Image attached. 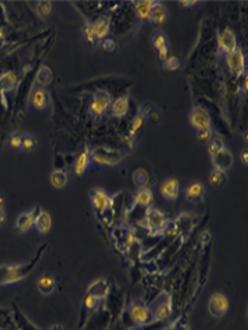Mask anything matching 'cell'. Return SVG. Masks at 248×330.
I'll use <instances>...</instances> for the list:
<instances>
[{
  "mask_svg": "<svg viewBox=\"0 0 248 330\" xmlns=\"http://www.w3.org/2000/svg\"><path fill=\"white\" fill-rule=\"evenodd\" d=\"M169 220L166 214L154 206H149L144 213V227L150 235H158L166 231Z\"/></svg>",
  "mask_w": 248,
  "mask_h": 330,
  "instance_id": "6da1fadb",
  "label": "cell"
},
{
  "mask_svg": "<svg viewBox=\"0 0 248 330\" xmlns=\"http://www.w3.org/2000/svg\"><path fill=\"white\" fill-rule=\"evenodd\" d=\"M112 104V98L110 92L105 90H98L94 92L92 98V104L89 108L90 115L94 118H101L105 114V111L108 109Z\"/></svg>",
  "mask_w": 248,
  "mask_h": 330,
  "instance_id": "7a4b0ae2",
  "label": "cell"
},
{
  "mask_svg": "<svg viewBox=\"0 0 248 330\" xmlns=\"http://www.w3.org/2000/svg\"><path fill=\"white\" fill-rule=\"evenodd\" d=\"M208 309L213 317H223L229 311V298L223 292H213L208 302Z\"/></svg>",
  "mask_w": 248,
  "mask_h": 330,
  "instance_id": "3957f363",
  "label": "cell"
},
{
  "mask_svg": "<svg viewBox=\"0 0 248 330\" xmlns=\"http://www.w3.org/2000/svg\"><path fill=\"white\" fill-rule=\"evenodd\" d=\"M129 315H131L132 322L137 326H144L151 320L150 308L142 301L132 302L131 308H129Z\"/></svg>",
  "mask_w": 248,
  "mask_h": 330,
  "instance_id": "277c9868",
  "label": "cell"
},
{
  "mask_svg": "<svg viewBox=\"0 0 248 330\" xmlns=\"http://www.w3.org/2000/svg\"><path fill=\"white\" fill-rule=\"evenodd\" d=\"M210 123H212V121H210V115L208 111L202 106L192 108V111L190 112V125L196 132L210 129Z\"/></svg>",
  "mask_w": 248,
  "mask_h": 330,
  "instance_id": "5b68a950",
  "label": "cell"
},
{
  "mask_svg": "<svg viewBox=\"0 0 248 330\" xmlns=\"http://www.w3.org/2000/svg\"><path fill=\"white\" fill-rule=\"evenodd\" d=\"M171 308H173V301H171V295L164 292V298H160L158 302L154 306V309L151 312V320L153 322H160V320H166L167 317L171 315Z\"/></svg>",
  "mask_w": 248,
  "mask_h": 330,
  "instance_id": "8992f818",
  "label": "cell"
},
{
  "mask_svg": "<svg viewBox=\"0 0 248 330\" xmlns=\"http://www.w3.org/2000/svg\"><path fill=\"white\" fill-rule=\"evenodd\" d=\"M122 154L119 151H112V150L97 149L92 151V160L101 165H117L121 161Z\"/></svg>",
  "mask_w": 248,
  "mask_h": 330,
  "instance_id": "52a82bcc",
  "label": "cell"
},
{
  "mask_svg": "<svg viewBox=\"0 0 248 330\" xmlns=\"http://www.w3.org/2000/svg\"><path fill=\"white\" fill-rule=\"evenodd\" d=\"M92 204L100 213H104L110 210L114 204V199L105 190L100 188H96L92 192Z\"/></svg>",
  "mask_w": 248,
  "mask_h": 330,
  "instance_id": "ba28073f",
  "label": "cell"
},
{
  "mask_svg": "<svg viewBox=\"0 0 248 330\" xmlns=\"http://www.w3.org/2000/svg\"><path fill=\"white\" fill-rule=\"evenodd\" d=\"M227 65L229 69L235 76H242L244 70H245V62H244V53L241 52V49L235 48L234 51H231L227 53Z\"/></svg>",
  "mask_w": 248,
  "mask_h": 330,
  "instance_id": "9c48e42d",
  "label": "cell"
},
{
  "mask_svg": "<svg viewBox=\"0 0 248 330\" xmlns=\"http://www.w3.org/2000/svg\"><path fill=\"white\" fill-rule=\"evenodd\" d=\"M160 193L166 200H176L180 193V182L176 178H167L160 185Z\"/></svg>",
  "mask_w": 248,
  "mask_h": 330,
  "instance_id": "30bf717a",
  "label": "cell"
},
{
  "mask_svg": "<svg viewBox=\"0 0 248 330\" xmlns=\"http://www.w3.org/2000/svg\"><path fill=\"white\" fill-rule=\"evenodd\" d=\"M205 194H206V186L203 185L202 182H191L185 188V197H187V200L192 201V203H198V201L202 200Z\"/></svg>",
  "mask_w": 248,
  "mask_h": 330,
  "instance_id": "8fae6325",
  "label": "cell"
},
{
  "mask_svg": "<svg viewBox=\"0 0 248 330\" xmlns=\"http://www.w3.org/2000/svg\"><path fill=\"white\" fill-rule=\"evenodd\" d=\"M217 44H219L220 51L227 55V53L234 51L235 48H237V39H235V35L233 34V31L223 30L219 34V37H217Z\"/></svg>",
  "mask_w": 248,
  "mask_h": 330,
  "instance_id": "7c38bea8",
  "label": "cell"
},
{
  "mask_svg": "<svg viewBox=\"0 0 248 330\" xmlns=\"http://www.w3.org/2000/svg\"><path fill=\"white\" fill-rule=\"evenodd\" d=\"M151 45L158 52V56L161 60L169 58V41L163 31H156L151 35Z\"/></svg>",
  "mask_w": 248,
  "mask_h": 330,
  "instance_id": "4fadbf2b",
  "label": "cell"
},
{
  "mask_svg": "<svg viewBox=\"0 0 248 330\" xmlns=\"http://www.w3.org/2000/svg\"><path fill=\"white\" fill-rule=\"evenodd\" d=\"M31 104H33L35 109H46V108L51 105V94H49V91L46 90V88H42V87H38V88L33 92Z\"/></svg>",
  "mask_w": 248,
  "mask_h": 330,
  "instance_id": "5bb4252c",
  "label": "cell"
},
{
  "mask_svg": "<svg viewBox=\"0 0 248 330\" xmlns=\"http://www.w3.org/2000/svg\"><path fill=\"white\" fill-rule=\"evenodd\" d=\"M35 214H37V208H31L26 213L20 214L16 220V231L19 234H26L31 227L34 226V218H35Z\"/></svg>",
  "mask_w": 248,
  "mask_h": 330,
  "instance_id": "9a60e30c",
  "label": "cell"
},
{
  "mask_svg": "<svg viewBox=\"0 0 248 330\" xmlns=\"http://www.w3.org/2000/svg\"><path fill=\"white\" fill-rule=\"evenodd\" d=\"M210 160L213 162V165H215V169L217 171H222L226 174V171L231 167V164H233V157L229 153V150L224 149L222 151H219L217 154H215L213 157H210Z\"/></svg>",
  "mask_w": 248,
  "mask_h": 330,
  "instance_id": "2e32d148",
  "label": "cell"
},
{
  "mask_svg": "<svg viewBox=\"0 0 248 330\" xmlns=\"http://www.w3.org/2000/svg\"><path fill=\"white\" fill-rule=\"evenodd\" d=\"M56 280L52 274H41L37 280V290L42 295H51L56 288Z\"/></svg>",
  "mask_w": 248,
  "mask_h": 330,
  "instance_id": "e0dca14e",
  "label": "cell"
},
{
  "mask_svg": "<svg viewBox=\"0 0 248 330\" xmlns=\"http://www.w3.org/2000/svg\"><path fill=\"white\" fill-rule=\"evenodd\" d=\"M34 226L37 228V231L41 234H48L52 228V218L48 211L45 210H39L35 214V218H34Z\"/></svg>",
  "mask_w": 248,
  "mask_h": 330,
  "instance_id": "ac0fdd59",
  "label": "cell"
},
{
  "mask_svg": "<svg viewBox=\"0 0 248 330\" xmlns=\"http://www.w3.org/2000/svg\"><path fill=\"white\" fill-rule=\"evenodd\" d=\"M93 33L96 39H104L111 30V21L108 17H100L94 23H92Z\"/></svg>",
  "mask_w": 248,
  "mask_h": 330,
  "instance_id": "d6986e66",
  "label": "cell"
},
{
  "mask_svg": "<svg viewBox=\"0 0 248 330\" xmlns=\"http://www.w3.org/2000/svg\"><path fill=\"white\" fill-rule=\"evenodd\" d=\"M167 19H169V12H167V9H166L164 5H161V3L157 2L156 6L151 9L147 21H150V23L156 24V26H161V24H164V23L167 21Z\"/></svg>",
  "mask_w": 248,
  "mask_h": 330,
  "instance_id": "ffe728a7",
  "label": "cell"
},
{
  "mask_svg": "<svg viewBox=\"0 0 248 330\" xmlns=\"http://www.w3.org/2000/svg\"><path fill=\"white\" fill-rule=\"evenodd\" d=\"M92 161V151L89 147H86L85 151L83 153H80L76 158V161H74V172L78 176H81V175L85 174L87 168H89V164Z\"/></svg>",
  "mask_w": 248,
  "mask_h": 330,
  "instance_id": "44dd1931",
  "label": "cell"
},
{
  "mask_svg": "<svg viewBox=\"0 0 248 330\" xmlns=\"http://www.w3.org/2000/svg\"><path fill=\"white\" fill-rule=\"evenodd\" d=\"M108 291H110V287L107 284V281L103 280V278H97V280H94L92 284L89 285V294L97 297L98 299L107 297Z\"/></svg>",
  "mask_w": 248,
  "mask_h": 330,
  "instance_id": "7402d4cb",
  "label": "cell"
},
{
  "mask_svg": "<svg viewBox=\"0 0 248 330\" xmlns=\"http://www.w3.org/2000/svg\"><path fill=\"white\" fill-rule=\"evenodd\" d=\"M112 115L115 118H124L129 109V97L122 95L112 102Z\"/></svg>",
  "mask_w": 248,
  "mask_h": 330,
  "instance_id": "603a6c76",
  "label": "cell"
},
{
  "mask_svg": "<svg viewBox=\"0 0 248 330\" xmlns=\"http://www.w3.org/2000/svg\"><path fill=\"white\" fill-rule=\"evenodd\" d=\"M157 2L153 0H142V2H135V12L139 20H147L149 14H150L151 9L156 6Z\"/></svg>",
  "mask_w": 248,
  "mask_h": 330,
  "instance_id": "cb8c5ba5",
  "label": "cell"
},
{
  "mask_svg": "<svg viewBox=\"0 0 248 330\" xmlns=\"http://www.w3.org/2000/svg\"><path fill=\"white\" fill-rule=\"evenodd\" d=\"M133 203L136 206H143V207H149L153 203V192L147 186H142L135 194V200Z\"/></svg>",
  "mask_w": 248,
  "mask_h": 330,
  "instance_id": "d4e9b609",
  "label": "cell"
},
{
  "mask_svg": "<svg viewBox=\"0 0 248 330\" xmlns=\"http://www.w3.org/2000/svg\"><path fill=\"white\" fill-rule=\"evenodd\" d=\"M51 81H52V71H51V69L48 66H41L38 71H37V74H35V83L39 87L45 88Z\"/></svg>",
  "mask_w": 248,
  "mask_h": 330,
  "instance_id": "484cf974",
  "label": "cell"
},
{
  "mask_svg": "<svg viewBox=\"0 0 248 330\" xmlns=\"http://www.w3.org/2000/svg\"><path fill=\"white\" fill-rule=\"evenodd\" d=\"M17 84V77L14 73H3L0 76V92L5 94L7 91H12Z\"/></svg>",
  "mask_w": 248,
  "mask_h": 330,
  "instance_id": "4316f807",
  "label": "cell"
},
{
  "mask_svg": "<svg viewBox=\"0 0 248 330\" xmlns=\"http://www.w3.org/2000/svg\"><path fill=\"white\" fill-rule=\"evenodd\" d=\"M51 183H52L53 188L62 189L67 183V175L65 171L62 169H55L51 174Z\"/></svg>",
  "mask_w": 248,
  "mask_h": 330,
  "instance_id": "83f0119b",
  "label": "cell"
},
{
  "mask_svg": "<svg viewBox=\"0 0 248 330\" xmlns=\"http://www.w3.org/2000/svg\"><path fill=\"white\" fill-rule=\"evenodd\" d=\"M144 109H146V106H143L142 109L139 111V114H137L136 117L133 118V121H132L131 128H129V130H131V135H132V136H135V135H136L137 132H139V129L142 128V125H143L144 118H146V114H144Z\"/></svg>",
  "mask_w": 248,
  "mask_h": 330,
  "instance_id": "f1b7e54d",
  "label": "cell"
},
{
  "mask_svg": "<svg viewBox=\"0 0 248 330\" xmlns=\"http://www.w3.org/2000/svg\"><path fill=\"white\" fill-rule=\"evenodd\" d=\"M37 146H38L37 137L30 136V135H24V137H23V144H21V150H24L27 153H30V151H33V150L37 149Z\"/></svg>",
  "mask_w": 248,
  "mask_h": 330,
  "instance_id": "f546056e",
  "label": "cell"
},
{
  "mask_svg": "<svg viewBox=\"0 0 248 330\" xmlns=\"http://www.w3.org/2000/svg\"><path fill=\"white\" fill-rule=\"evenodd\" d=\"M35 12L38 14L39 17H42V19H45L48 17L51 12H52V5H51V2H38L37 3V7H35Z\"/></svg>",
  "mask_w": 248,
  "mask_h": 330,
  "instance_id": "4dcf8cb0",
  "label": "cell"
},
{
  "mask_svg": "<svg viewBox=\"0 0 248 330\" xmlns=\"http://www.w3.org/2000/svg\"><path fill=\"white\" fill-rule=\"evenodd\" d=\"M224 181H226V175H224V172L217 171V169H213V171L210 172V176H209L210 185H213V186H220Z\"/></svg>",
  "mask_w": 248,
  "mask_h": 330,
  "instance_id": "1f68e13d",
  "label": "cell"
},
{
  "mask_svg": "<svg viewBox=\"0 0 248 330\" xmlns=\"http://www.w3.org/2000/svg\"><path fill=\"white\" fill-rule=\"evenodd\" d=\"M224 149V144L220 139H213V140H210V146H209V153L210 157H213L215 154H217L219 151H222Z\"/></svg>",
  "mask_w": 248,
  "mask_h": 330,
  "instance_id": "d6a6232c",
  "label": "cell"
},
{
  "mask_svg": "<svg viewBox=\"0 0 248 330\" xmlns=\"http://www.w3.org/2000/svg\"><path fill=\"white\" fill-rule=\"evenodd\" d=\"M23 137H24V135L23 133H14V135H12V137H10V140H9V144H10V147H13V149H21V144H23Z\"/></svg>",
  "mask_w": 248,
  "mask_h": 330,
  "instance_id": "836d02e7",
  "label": "cell"
},
{
  "mask_svg": "<svg viewBox=\"0 0 248 330\" xmlns=\"http://www.w3.org/2000/svg\"><path fill=\"white\" fill-rule=\"evenodd\" d=\"M164 67L169 69V70H176V69L180 67V59L176 58V56L167 58L164 60Z\"/></svg>",
  "mask_w": 248,
  "mask_h": 330,
  "instance_id": "e575fe53",
  "label": "cell"
},
{
  "mask_svg": "<svg viewBox=\"0 0 248 330\" xmlns=\"http://www.w3.org/2000/svg\"><path fill=\"white\" fill-rule=\"evenodd\" d=\"M98 304H100V299L97 297H94L92 294H87L85 301V305L87 309H94V308H97Z\"/></svg>",
  "mask_w": 248,
  "mask_h": 330,
  "instance_id": "d590c367",
  "label": "cell"
},
{
  "mask_svg": "<svg viewBox=\"0 0 248 330\" xmlns=\"http://www.w3.org/2000/svg\"><path fill=\"white\" fill-rule=\"evenodd\" d=\"M85 37L90 45H93V44L96 42V37H94V33H93L92 23H86L85 24Z\"/></svg>",
  "mask_w": 248,
  "mask_h": 330,
  "instance_id": "8d00e7d4",
  "label": "cell"
},
{
  "mask_svg": "<svg viewBox=\"0 0 248 330\" xmlns=\"http://www.w3.org/2000/svg\"><path fill=\"white\" fill-rule=\"evenodd\" d=\"M198 139H199L201 142H210V140H212V129L198 132Z\"/></svg>",
  "mask_w": 248,
  "mask_h": 330,
  "instance_id": "74e56055",
  "label": "cell"
},
{
  "mask_svg": "<svg viewBox=\"0 0 248 330\" xmlns=\"http://www.w3.org/2000/svg\"><path fill=\"white\" fill-rule=\"evenodd\" d=\"M103 46H104L107 51H112V49H114V42H112V39H105Z\"/></svg>",
  "mask_w": 248,
  "mask_h": 330,
  "instance_id": "f35d334b",
  "label": "cell"
},
{
  "mask_svg": "<svg viewBox=\"0 0 248 330\" xmlns=\"http://www.w3.org/2000/svg\"><path fill=\"white\" fill-rule=\"evenodd\" d=\"M5 41H6V35H5V31H3V28H0V46H3Z\"/></svg>",
  "mask_w": 248,
  "mask_h": 330,
  "instance_id": "ab89813d",
  "label": "cell"
},
{
  "mask_svg": "<svg viewBox=\"0 0 248 330\" xmlns=\"http://www.w3.org/2000/svg\"><path fill=\"white\" fill-rule=\"evenodd\" d=\"M174 330H190V327H188V324L187 323H178Z\"/></svg>",
  "mask_w": 248,
  "mask_h": 330,
  "instance_id": "60d3db41",
  "label": "cell"
},
{
  "mask_svg": "<svg viewBox=\"0 0 248 330\" xmlns=\"http://www.w3.org/2000/svg\"><path fill=\"white\" fill-rule=\"evenodd\" d=\"M241 162L244 164V165H247V162H248L247 151H242V153H241Z\"/></svg>",
  "mask_w": 248,
  "mask_h": 330,
  "instance_id": "b9f144b4",
  "label": "cell"
},
{
  "mask_svg": "<svg viewBox=\"0 0 248 330\" xmlns=\"http://www.w3.org/2000/svg\"><path fill=\"white\" fill-rule=\"evenodd\" d=\"M196 2H181V5L183 6H194Z\"/></svg>",
  "mask_w": 248,
  "mask_h": 330,
  "instance_id": "7bdbcfd3",
  "label": "cell"
},
{
  "mask_svg": "<svg viewBox=\"0 0 248 330\" xmlns=\"http://www.w3.org/2000/svg\"><path fill=\"white\" fill-rule=\"evenodd\" d=\"M49 330H62V327L60 326H58V324H55V326H52Z\"/></svg>",
  "mask_w": 248,
  "mask_h": 330,
  "instance_id": "ee69618b",
  "label": "cell"
},
{
  "mask_svg": "<svg viewBox=\"0 0 248 330\" xmlns=\"http://www.w3.org/2000/svg\"><path fill=\"white\" fill-rule=\"evenodd\" d=\"M0 208H5V204H3V197L0 196Z\"/></svg>",
  "mask_w": 248,
  "mask_h": 330,
  "instance_id": "f6af8a7d",
  "label": "cell"
}]
</instances>
